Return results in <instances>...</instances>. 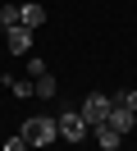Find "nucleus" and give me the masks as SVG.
I'll return each mask as SVG.
<instances>
[{
    "label": "nucleus",
    "mask_w": 137,
    "mask_h": 151,
    "mask_svg": "<svg viewBox=\"0 0 137 151\" xmlns=\"http://www.w3.org/2000/svg\"><path fill=\"white\" fill-rule=\"evenodd\" d=\"M23 137H27V147H50V142L60 137V124H55L50 114H37V119L23 124Z\"/></svg>",
    "instance_id": "f257e3e1"
},
{
    "label": "nucleus",
    "mask_w": 137,
    "mask_h": 151,
    "mask_svg": "<svg viewBox=\"0 0 137 151\" xmlns=\"http://www.w3.org/2000/svg\"><path fill=\"white\" fill-rule=\"evenodd\" d=\"M55 124H60V137H64V142H73V147H78V142H82V137L91 133V124L82 119L78 110H64V114H60Z\"/></svg>",
    "instance_id": "f03ea898"
},
{
    "label": "nucleus",
    "mask_w": 137,
    "mask_h": 151,
    "mask_svg": "<svg viewBox=\"0 0 137 151\" xmlns=\"http://www.w3.org/2000/svg\"><path fill=\"white\" fill-rule=\"evenodd\" d=\"M32 37H37V32L23 28V23L5 28V46H9V55H32Z\"/></svg>",
    "instance_id": "7ed1b4c3"
},
{
    "label": "nucleus",
    "mask_w": 137,
    "mask_h": 151,
    "mask_svg": "<svg viewBox=\"0 0 137 151\" xmlns=\"http://www.w3.org/2000/svg\"><path fill=\"white\" fill-rule=\"evenodd\" d=\"M105 124H110V128H114V133H123V137H128V133L137 128V110H128V105H119V101H110V114H105Z\"/></svg>",
    "instance_id": "20e7f679"
},
{
    "label": "nucleus",
    "mask_w": 137,
    "mask_h": 151,
    "mask_svg": "<svg viewBox=\"0 0 137 151\" xmlns=\"http://www.w3.org/2000/svg\"><path fill=\"white\" fill-rule=\"evenodd\" d=\"M78 114H82V119H87V124H100V119H105V114H110V96H105V92H91L87 101L78 105Z\"/></svg>",
    "instance_id": "39448f33"
},
{
    "label": "nucleus",
    "mask_w": 137,
    "mask_h": 151,
    "mask_svg": "<svg viewBox=\"0 0 137 151\" xmlns=\"http://www.w3.org/2000/svg\"><path fill=\"white\" fill-rule=\"evenodd\" d=\"M91 133H96V147H105V151H119V147H123V133H114L105 119H100V124H91Z\"/></svg>",
    "instance_id": "423d86ee"
},
{
    "label": "nucleus",
    "mask_w": 137,
    "mask_h": 151,
    "mask_svg": "<svg viewBox=\"0 0 137 151\" xmlns=\"http://www.w3.org/2000/svg\"><path fill=\"white\" fill-rule=\"evenodd\" d=\"M18 23H23V28H41V23H46V9H41V5H37V0H32V5H18Z\"/></svg>",
    "instance_id": "0eeeda50"
},
{
    "label": "nucleus",
    "mask_w": 137,
    "mask_h": 151,
    "mask_svg": "<svg viewBox=\"0 0 137 151\" xmlns=\"http://www.w3.org/2000/svg\"><path fill=\"white\" fill-rule=\"evenodd\" d=\"M5 87L18 96V101H27V96H37L32 92V78H18V73H5Z\"/></svg>",
    "instance_id": "6e6552de"
},
{
    "label": "nucleus",
    "mask_w": 137,
    "mask_h": 151,
    "mask_svg": "<svg viewBox=\"0 0 137 151\" xmlns=\"http://www.w3.org/2000/svg\"><path fill=\"white\" fill-rule=\"evenodd\" d=\"M32 92L41 96V101H50V96H55V78H50V73H41V78H32Z\"/></svg>",
    "instance_id": "1a4fd4ad"
},
{
    "label": "nucleus",
    "mask_w": 137,
    "mask_h": 151,
    "mask_svg": "<svg viewBox=\"0 0 137 151\" xmlns=\"http://www.w3.org/2000/svg\"><path fill=\"white\" fill-rule=\"evenodd\" d=\"M23 73H27V78H41V73H50V69H46V60H41V55H27Z\"/></svg>",
    "instance_id": "9d476101"
},
{
    "label": "nucleus",
    "mask_w": 137,
    "mask_h": 151,
    "mask_svg": "<svg viewBox=\"0 0 137 151\" xmlns=\"http://www.w3.org/2000/svg\"><path fill=\"white\" fill-rule=\"evenodd\" d=\"M18 23V5H0V28H14Z\"/></svg>",
    "instance_id": "9b49d317"
},
{
    "label": "nucleus",
    "mask_w": 137,
    "mask_h": 151,
    "mask_svg": "<svg viewBox=\"0 0 137 151\" xmlns=\"http://www.w3.org/2000/svg\"><path fill=\"white\" fill-rule=\"evenodd\" d=\"M114 101H119V105H128V110H137V87H123Z\"/></svg>",
    "instance_id": "f8f14e48"
},
{
    "label": "nucleus",
    "mask_w": 137,
    "mask_h": 151,
    "mask_svg": "<svg viewBox=\"0 0 137 151\" xmlns=\"http://www.w3.org/2000/svg\"><path fill=\"white\" fill-rule=\"evenodd\" d=\"M0 151H27V137H23V133H18V137H9V142H5V147H0Z\"/></svg>",
    "instance_id": "ddd939ff"
}]
</instances>
